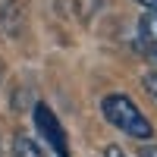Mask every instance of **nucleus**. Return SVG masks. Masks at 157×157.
Returning <instances> with one entry per match:
<instances>
[{"mask_svg":"<svg viewBox=\"0 0 157 157\" xmlns=\"http://www.w3.org/2000/svg\"><path fill=\"white\" fill-rule=\"evenodd\" d=\"M138 32H141V47H145V54L157 63V13H145V16H141Z\"/></svg>","mask_w":157,"mask_h":157,"instance_id":"obj_3","label":"nucleus"},{"mask_svg":"<svg viewBox=\"0 0 157 157\" xmlns=\"http://www.w3.org/2000/svg\"><path fill=\"white\" fill-rule=\"evenodd\" d=\"M0 82H3V63H0Z\"/></svg>","mask_w":157,"mask_h":157,"instance_id":"obj_9","label":"nucleus"},{"mask_svg":"<svg viewBox=\"0 0 157 157\" xmlns=\"http://www.w3.org/2000/svg\"><path fill=\"white\" fill-rule=\"evenodd\" d=\"M16 157H47L41 145H35L29 135H16Z\"/></svg>","mask_w":157,"mask_h":157,"instance_id":"obj_4","label":"nucleus"},{"mask_svg":"<svg viewBox=\"0 0 157 157\" xmlns=\"http://www.w3.org/2000/svg\"><path fill=\"white\" fill-rule=\"evenodd\" d=\"M138 3H141V6H145L148 13H157V0H138Z\"/></svg>","mask_w":157,"mask_h":157,"instance_id":"obj_8","label":"nucleus"},{"mask_svg":"<svg viewBox=\"0 0 157 157\" xmlns=\"http://www.w3.org/2000/svg\"><path fill=\"white\" fill-rule=\"evenodd\" d=\"M145 88H148V94L157 101V72H148L145 75Z\"/></svg>","mask_w":157,"mask_h":157,"instance_id":"obj_5","label":"nucleus"},{"mask_svg":"<svg viewBox=\"0 0 157 157\" xmlns=\"http://www.w3.org/2000/svg\"><path fill=\"white\" fill-rule=\"evenodd\" d=\"M138 157H157V145H145V148H138Z\"/></svg>","mask_w":157,"mask_h":157,"instance_id":"obj_6","label":"nucleus"},{"mask_svg":"<svg viewBox=\"0 0 157 157\" xmlns=\"http://www.w3.org/2000/svg\"><path fill=\"white\" fill-rule=\"evenodd\" d=\"M101 110H104V116H107V123L113 129H120V132L132 135L138 141H145V138L154 135L151 120L135 107V101L129 98V94H107V98L101 101Z\"/></svg>","mask_w":157,"mask_h":157,"instance_id":"obj_1","label":"nucleus"},{"mask_svg":"<svg viewBox=\"0 0 157 157\" xmlns=\"http://www.w3.org/2000/svg\"><path fill=\"white\" fill-rule=\"evenodd\" d=\"M35 126H38V132H41L47 151H54L57 157H66L69 154V138H66L60 120L54 116V110H50L47 104H38V107H35Z\"/></svg>","mask_w":157,"mask_h":157,"instance_id":"obj_2","label":"nucleus"},{"mask_svg":"<svg viewBox=\"0 0 157 157\" xmlns=\"http://www.w3.org/2000/svg\"><path fill=\"white\" fill-rule=\"evenodd\" d=\"M104 157H129V154H126L123 148H116V145H110V148H107V154H104Z\"/></svg>","mask_w":157,"mask_h":157,"instance_id":"obj_7","label":"nucleus"}]
</instances>
